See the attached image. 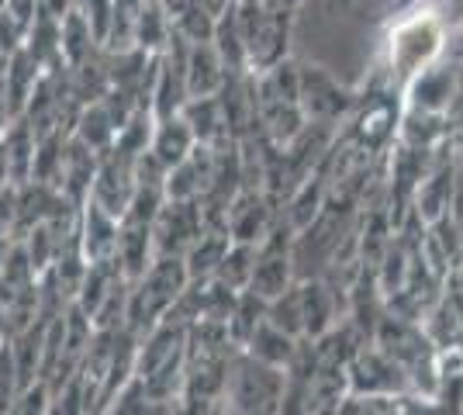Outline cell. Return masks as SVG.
<instances>
[{
	"label": "cell",
	"instance_id": "cell-1",
	"mask_svg": "<svg viewBox=\"0 0 463 415\" xmlns=\"http://www.w3.org/2000/svg\"><path fill=\"white\" fill-rule=\"evenodd\" d=\"M118 232H121V225H118L115 215L100 212L90 201L80 204L77 250L87 267H94V263H111V257H115V250H118Z\"/></svg>",
	"mask_w": 463,
	"mask_h": 415
},
{
	"label": "cell",
	"instance_id": "cell-2",
	"mask_svg": "<svg viewBox=\"0 0 463 415\" xmlns=\"http://www.w3.org/2000/svg\"><path fill=\"white\" fill-rule=\"evenodd\" d=\"M0 153L7 159L11 187L32 184V177H35V156H39V136H35V128L28 121L24 118L11 121V128L0 138Z\"/></svg>",
	"mask_w": 463,
	"mask_h": 415
},
{
	"label": "cell",
	"instance_id": "cell-3",
	"mask_svg": "<svg viewBox=\"0 0 463 415\" xmlns=\"http://www.w3.org/2000/svg\"><path fill=\"white\" fill-rule=\"evenodd\" d=\"M11 121H14V111H11L7 94H4V83H0V138H4V132L11 128Z\"/></svg>",
	"mask_w": 463,
	"mask_h": 415
},
{
	"label": "cell",
	"instance_id": "cell-4",
	"mask_svg": "<svg viewBox=\"0 0 463 415\" xmlns=\"http://www.w3.org/2000/svg\"><path fill=\"white\" fill-rule=\"evenodd\" d=\"M11 346V325H7V316H4V308H0V354Z\"/></svg>",
	"mask_w": 463,
	"mask_h": 415
},
{
	"label": "cell",
	"instance_id": "cell-5",
	"mask_svg": "<svg viewBox=\"0 0 463 415\" xmlns=\"http://www.w3.org/2000/svg\"><path fill=\"white\" fill-rule=\"evenodd\" d=\"M11 250H14V239H0V274H4V267H7Z\"/></svg>",
	"mask_w": 463,
	"mask_h": 415
},
{
	"label": "cell",
	"instance_id": "cell-6",
	"mask_svg": "<svg viewBox=\"0 0 463 415\" xmlns=\"http://www.w3.org/2000/svg\"><path fill=\"white\" fill-rule=\"evenodd\" d=\"M4 191H11V177H7V159L0 153V194H4Z\"/></svg>",
	"mask_w": 463,
	"mask_h": 415
},
{
	"label": "cell",
	"instance_id": "cell-7",
	"mask_svg": "<svg viewBox=\"0 0 463 415\" xmlns=\"http://www.w3.org/2000/svg\"><path fill=\"white\" fill-rule=\"evenodd\" d=\"M4 62H7V56H4V52H0V73H4Z\"/></svg>",
	"mask_w": 463,
	"mask_h": 415
},
{
	"label": "cell",
	"instance_id": "cell-8",
	"mask_svg": "<svg viewBox=\"0 0 463 415\" xmlns=\"http://www.w3.org/2000/svg\"><path fill=\"white\" fill-rule=\"evenodd\" d=\"M7 4H11V0H0V11H4V7H7Z\"/></svg>",
	"mask_w": 463,
	"mask_h": 415
}]
</instances>
